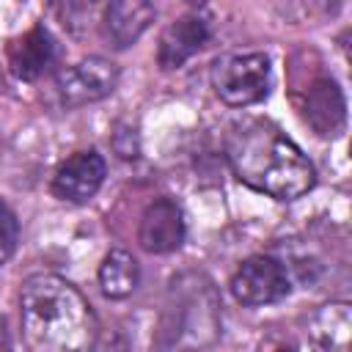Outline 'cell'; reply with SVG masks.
<instances>
[{
    "mask_svg": "<svg viewBox=\"0 0 352 352\" xmlns=\"http://www.w3.org/2000/svg\"><path fill=\"white\" fill-rule=\"evenodd\" d=\"M22 333L38 352H80L96 344V316L77 286L55 272H36L19 292Z\"/></svg>",
    "mask_w": 352,
    "mask_h": 352,
    "instance_id": "7a4b0ae2",
    "label": "cell"
},
{
    "mask_svg": "<svg viewBox=\"0 0 352 352\" xmlns=\"http://www.w3.org/2000/svg\"><path fill=\"white\" fill-rule=\"evenodd\" d=\"M0 91H3V77H0Z\"/></svg>",
    "mask_w": 352,
    "mask_h": 352,
    "instance_id": "ac0fdd59",
    "label": "cell"
},
{
    "mask_svg": "<svg viewBox=\"0 0 352 352\" xmlns=\"http://www.w3.org/2000/svg\"><path fill=\"white\" fill-rule=\"evenodd\" d=\"M154 6L148 0H110L104 11V36L113 47H132L154 22Z\"/></svg>",
    "mask_w": 352,
    "mask_h": 352,
    "instance_id": "8fae6325",
    "label": "cell"
},
{
    "mask_svg": "<svg viewBox=\"0 0 352 352\" xmlns=\"http://www.w3.org/2000/svg\"><path fill=\"white\" fill-rule=\"evenodd\" d=\"M104 160L88 148V151H77L72 154L66 162H60V168L52 176V192L60 201H72V204H85L91 201L102 182H104Z\"/></svg>",
    "mask_w": 352,
    "mask_h": 352,
    "instance_id": "52a82bcc",
    "label": "cell"
},
{
    "mask_svg": "<svg viewBox=\"0 0 352 352\" xmlns=\"http://www.w3.org/2000/svg\"><path fill=\"white\" fill-rule=\"evenodd\" d=\"M231 294L242 305H270L289 294V275L280 261L250 256L231 275Z\"/></svg>",
    "mask_w": 352,
    "mask_h": 352,
    "instance_id": "8992f818",
    "label": "cell"
},
{
    "mask_svg": "<svg viewBox=\"0 0 352 352\" xmlns=\"http://www.w3.org/2000/svg\"><path fill=\"white\" fill-rule=\"evenodd\" d=\"M214 94L231 107H248L270 91V58L264 52L223 55L212 66Z\"/></svg>",
    "mask_w": 352,
    "mask_h": 352,
    "instance_id": "277c9868",
    "label": "cell"
},
{
    "mask_svg": "<svg viewBox=\"0 0 352 352\" xmlns=\"http://www.w3.org/2000/svg\"><path fill=\"white\" fill-rule=\"evenodd\" d=\"M165 346H204L220 333V297L214 283L201 272L173 278L168 292V311L162 322Z\"/></svg>",
    "mask_w": 352,
    "mask_h": 352,
    "instance_id": "3957f363",
    "label": "cell"
},
{
    "mask_svg": "<svg viewBox=\"0 0 352 352\" xmlns=\"http://www.w3.org/2000/svg\"><path fill=\"white\" fill-rule=\"evenodd\" d=\"M116 82H118V66L107 58L91 55L69 66L66 72H60L55 88L66 107H80V104H91L110 96Z\"/></svg>",
    "mask_w": 352,
    "mask_h": 352,
    "instance_id": "5b68a950",
    "label": "cell"
},
{
    "mask_svg": "<svg viewBox=\"0 0 352 352\" xmlns=\"http://www.w3.org/2000/svg\"><path fill=\"white\" fill-rule=\"evenodd\" d=\"M8 69L19 77V80H36L47 72V66L55 58V44L50 38V33L44 28H30L28 33L16 36L8 44Z\"/></svg>",
    "mask_w": 352,
    "mask_h": 352,
    "instance_id": "7c38bea8",
    "label": "cell"
},
{
    "mask_svg": "<svg viewBox=\"0 0 352 352\" xmlns=\"http://www.w3.org/2000/svg\"><path fill=\"white\" fill-rule=\"evenodd\" d=\"M226 157L242 184L275 201H294L316 182L308 157L264 118L234 124L226 138Z\"/></svg>",
    "mask_w": 352,
    "mask_h": 352,
    "instance_id": "6da1fadb",
    "label": "cell"
},
{
    "mask_svg": "<svg viewBox=\"0 0 352 352\" xmlns=\"http://www.w3.org/2000/svg\"><path fill=\"white\" fill-rule=\"evenodd\" d=\"M349 327H352V316H349V305L346 302L324 305L314 316V336H316V341L322 346H330V349H346Z\"/></svg>",
    "mask_w": 352,
    "mask_h": 352,
    "instance_id": "5bb4252c",
    "label": "cell"
},
{
    "mask_svg": "<svg viewBox=\"0 0 352 352\" xmlns=\"http://www.w3.org/2000/svg\"><path fill=\"white\" fill-rule=\"evenodd\" d=\"M184 3H187V6H204L206 0H184Z\"/></svg>",
    "mask_w": 352,
    "mask_h": 352,
    "instance_id": "e0dca14e",
    "label": "cell"
},
{
    "mask_svg": "<svg viewBox=\"0 0 352 352\" xmlns=\"http://www.w3.org/2000/svg\"><path fill=\"white\" fill-rule=\"evenodd\" d=\"M305 11L319 19H336L341 11V0H302Z\"/></svg>",
    "mask_w": 352,
    "mask_h": 352,
    "instance_id": "2e32d148",
    "label": "cell"
},
{
    "mask_svg": "<svg viewBox=\"0 0 352 352\" xmlns=\"http://www.w3.org/2000/svg\"><path fill=\"white\" fill-rule=\"evenodd\" d=\"M140 283V264L129 250H110L99 264V286L110 300L129 297Z\"/></svg>",
    "mask_w": 352,
    "mask_h": 352,
    "instance_id": "4fadbf2b",
    "label": "cell"
},
{
    "mask_svg": "<svg viewBox=\"0 0 352 352\" xmlns=\"http://www.w3.org/2000/svg\"><path fill=\"white\" fill-rule=\"evenodd\" d=\"M16 242H19V223H16V214L11 212L8 204L0 201V264H6V261L14 256Z\"/></svg>",
    "mask_w": 352,
    "mask_h": 352,
    "instance_id": "9a60e30c",
    "label": "cell"
},
{
    "mask_svg": "<svg viewBox=\"0 0 352 352\" xmlns=\"http://www.w3.org/2000/svg\"><path fill=\"white\" fill-rule=\"evenodd\" d=\"M209 38V28L201 16H179L176 22H170L162 36H160V47H157V60L162 69H179L184 60H190Z\"/></svg>",
    "mask_w": 352,
    "mask_h": 352,
    "instance_id": "30bf717a",
    "label": "cell"
},
{
    "mask_svg": "<svg viewBox=\"0 0 352 352\" xmlns=\"http://www.w3.org/2000/svg\"><path fill=\"white\" fill-rule=\"evenodd\" d=\"M305 124L319 135V138H336L344 124H346V102L336 80L319 77L302 91L300 102Z\"/></svg>",
    "mask_w": 352,
    "mask_h": 352,
    "instance_id": "ba28073f",
    "label": "cell"
},
{
    "mask_svg": "<svg viewBox=\"0 0 352 352\" xmlns=\"http://www.w3.org/2000/svg\"><path fill=\"white\" fill-rule=\"evenodd\" d=\"M138 242L148 253H170L184 242V217L176 201L157 198L146 206L138 228Z\"/></svg>",
    "mask_w": 352,
    "mask_h": 352,
    "instance_id": "9c48e42d",
    "label": "cell"
}]
</instances>
